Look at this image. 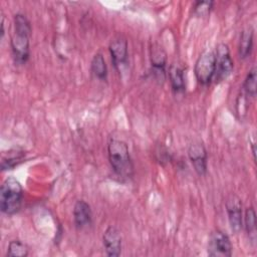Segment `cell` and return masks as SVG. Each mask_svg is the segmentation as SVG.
Masks as SVG:
<instances>
[{"instance_id":"obj_1","label":"cell","mask_w":257,"mask_h":257,"mask_svg":"<svg viewBox=\"0 0 257 257\" xmlns=\"http://www.w3.org/2000/svg\"><path fill=\"white\" fill-rule=\"evenodd\" d=\"M110 166L115 175L121 179H130L134 174V164L127 145L120 140L111 139L107 146Z\"/></svg>"},{"instance_id":"obj_2","label":"cell","mask_w":257,"mask_h":257,"mask_svg":"<svg viewBox=\"0 0 257 257\" xmlns=\"http://www.w3.org/2000/svg\"><path fill=\"white\" fill-rule=\"evenodd\" d=\"M23 189L21 184L14 177L4 180L0 190V209L6 215L17 213L22 204Z\"/></svg>"},{"instance_id":"obj_3","label":"cell","mask_w":257,"mask_h":257,"mask_svg":"<svg viewBox=\"0 0 257 257\" xmlns=\"http://www.w3.org/2000/svg\"><path fill=\"white\" fill-rule=\"evenodd\" d=\"M215 52L212 50L203 51L195 63V76L199 83L207 85L211 82L215 74Z\"/></svg>"},{"instance_id":"obj_4","label":"cell","mask_w":257,"mask_h":257,"mask_svg":"<svg viewBox=\"0 0 257 257\" xmlns=\"http://www.w3.org/2000/svg\"><path fill=\"white\" fill-rule=\"evenodd\" d=\"M216 62H215V80L216 82L226 79L233 70V60L230 55V50L227 44H218L215 52Z\"/></svg>"},{"instance_id":"obj_5","label":"cell","mask_w":257,"mask_h":257,"mask_svg":"<svg viewBox=\"0 0 257 257\" xmlns=\"http://www.w3.org/2000/svg\"><path fill=\"white\" fill-rule=\"evenodd\" d=\"M208 254L213 257H230L232 244L228 235L221 230L213 231L209 237Z\"/></svg>"},{"instance_id":"obj_6","label":"cell","mask_w":257,"mask_h":257,"mask_svg":"<svg viewBox=\"0 0 257 257\" xmlns=\"http://www.w3.org/2000/svg\"><path fill=\"white\" fill-rule=\"evenodd\" d=\"M10 44L15 63L24 64L29 58V35L14 32Z\"/></svg>"},{"instance_id":"obj_7","label":"cell","mask_w":257,"mask_h":257,"mask_svg":"<svg viewBox=\"0 0 257 257\" xmlns=\"http://www.w3.org/2000/svg\"><path fill=\"white\" fill-rule=\"evenodd\" d=\"M109 52L111 61L116 69H120L127 61V41L121 36L113 37L109 43Z\"/></svg>"},{"instance_id":"obj_8","label":"cell","mask_w":257,"mask_h":257,"mask_svg":"<svg viewBox=\"0 0 257 257\" xmlns=\"http://www.w3.org/2000/svg\"><path fill=\"white\" fill-rule=\"evenodd\" d=\"M166 61L167 54L164 48L159 44H154L151 48V63L152 71L158 81L166 79Z\"/></svg>"},{"instance_id":"obj_9","label":"cell","mask_w":257,"mask_h":257,"mask_svg":"<svg viewBox=\"0 0 257 257\" xmlns=\"http://www.w3.org/2000/svg\"><path fill=\"white\" fill-rule=\"evenodd\" d=\"M188 156L196 173L199 176H204L207 172V151L205 147L199 142L193 143L189 147Z\"/></svg>"},{"instance_id":"obj_10","label":"cell","mask_w":257,"mask_h":257,"mask_svg":"<svg viewBox=\"0 0 257 257\" xmlns=\"http://www.w3.org/2000/svg\"><path fill=\"white\" fill-rule=\"evenodd\" d=\"M226 210L231 230L238 233L242 228V204L235 195H230L226 201Z\"/></svg>"},{"instance_id":"obj_11","label":"cell","mask_w":257,"mask_h":257,"mask_svg":"<svg viewBox=\"0 0 257 257\" xmlns=\"http://www.w3.org/2000/svg\"><path fill=\"white\" fill-rule=\"evenodd\" d=\"M102 242L105 252L108 256H118L121 252V235L119 231L113 227L109 226L103 233Z\"/></svg>"},{"instance_id":"obj_12","label":"cell","mask_w":257,"mask_h":257,"mask_svg":"<svg viewBox=\"0 0 257 257\" xmlns=\"http://www.w3.org/2000/svg\"><path fill=\"white\" fill-rule=\"evenodd\" d=\"M92 213L90 206L83 200H78L73 208V221L75 227L83 229L91 224Z\"/></svg>"},{"instance_id":"obj_13","label":"cell","mask_w":257,"mask_h":257,"mask_svg":"<svg viewBox=\"0 0 257 257\" xmlns=\"http://www.w3.org/2000/svg\"><path fill=\"white\" fill-rule=\"evenodd\" d=\"M169 78L173 90L176 93L183 92L185 90V76L184 69L180 64L174 63L169 68Z\"/></svg>"},{"instance_id":"obj_14","label":"cell","mask_w":257,"mask_h":257,"mask_svg":"<svg viewBox=\"0 0 257 257\" xmlns=\"http://www.w3.org/2000/svg\"><path fill=\"white\" fill-rule=\"evenodd\" d=\"M253 46V31L252 29L244 30L240 37L239 55L241 58H246L250 55Z\"/></svg>"},{"instance_id":"obj_15","label":"cell","mask_w":257,"mask_h":257,"mask_svg":"<svg viewBox=\"0 0 257 257\" xmlns=\"http://www.w3.org/2000/svg\"><path fill=\"white\" fill-rule=\"evenodd\" d=\"M91 72L99 79H105L107 75V67L101 53H96L90 63Z\"/></svg>"},{"instance_id":"obj_16","label":"cell","mask_w":257,"mask_h":257,"mask_svg":"<svg viewBox=\"0 0 257 257\" xmlns=\"http://www.w3.org/2000/svg\"><path fill=\"white\" fill-rule=\"evenodd\" d=\"M24 155L25 154L22 151H17V150H13L7 153L6 156L2 157V161H1L2 170L3 171L10 170L15 166H17L20 162H22Z\"/></svg>"},{"instance_id":"obj_17","label":"cell","mask_w":257,"mask_h":257,"mask_svg":"<svg viewBox=\"0 0 257 257\" xmlns=\"http://www.w3.org/2000/svg\"><path fill=\"white\" fill-rule=\"evenodd\" d=\"M244 222H245V229L246 232L249 236V238L252 241H255L256 237V214L253 209V207H249L245 211V217H244Z\"/></svg>"},{"instance_id":"obj_18","label":"cell","mask_w":257,"mask_h":257,"mask_svg":"<svg viewBox=\"0 0 257 257\" xmlns=\"http://www.w3.org/2000/svg\"><path fill=\"white\" fill-rule=\"evenodd\" d=\"M6 255L9 257H26L28 255V247L20 240H12L9 242Z\"/></svg>"},{"instance_id":"obj_19","label":"cell","mask_w":257,"mask_h":257,"mask_svg":"<svg viewBox=\"0 0 257 257\" xmlns=\"http://www.w3.org/2000/svg\"><path fill=\"white\" fill-rule=\"evenodd\" d=\"M256 72H257L256 67H252L249 70L243 84V88L246 91V93L252 97L256 95V91H257V84H256L257 73Z\"/></svg>"},{"instance_id":"obj_20","label":"cell","mask_w":257,"mask_h":257,"mask_svg":"<svg viewBox=\"0 0 257 257\" xmlns=\"http://www.w3.org/2000/svg\"><path fill=\"white\" fill-rule=\"evenodd\" d=\"M14 32L29 35L31 34V25L24 14L17 13L14 16Z\"/></svg>"},{"instance_id":"obj_21","label":"cell","mask_w":257,"mask_h":257,"mask_svg":"<svg viewBox=\"0 0 257 257\" xmlns=\"http://www.w3.org/2000/svg\"><path fill=\"white\" fill-rule=\"evenodd\" d=\"M212 5V1H197L194 5V12L198 16H206L210 12Z\"/></svg>"}]
</instances>
